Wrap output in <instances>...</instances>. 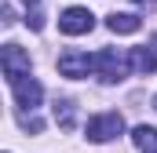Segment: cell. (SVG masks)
<instances>
[{"label":"cell","mask_w":157,"mask_h":153,"mask_svg":"<svg viewBox=\"0 0 157 153\" xmlns=\"http://www.w3.org/2000/svg\"><path fill=\"white\" fill-rule=\"evenodd\" d=\"M132 142H135V150H139V153H157V128L139 124V128L132 131Z\"/></svg>","instance_id":"ba28073f"},{"label":"cell","mask_w":157,"mask_h":153,"mask_svg":"<svg viewBox=\"0 0 157 153\" xmlns=\"http://www.w3.org/2000/svg\"><path fill=\"white\" fill-rule=\"evenodd\" d=\"M59 29H62L66 37H84V33L95 29V15H91L88 7H66V11L59 15Z\"/></svg>","instance_id":"277c9868"},{"label":"cell","mask_w":157,"mask_h":153,"mask_svg":"<svg viewBox=\"0 0 157 153\" xmlns=\"http://www.w3.org/2000/svg\"><path fill=\"white\" fill-rule=\"evenodd\" d=\"M55 120H59L62 128H73V102H59V106H55Z\"/></svg>","instance_id":"30bf717a"},{"label":"cell","mask_w":157,"mask_h":153,"mask_svg":"<svg viewBox=\"0 0 157 153\" xmlns=\"http://www.w3.org/2000/svg\"><path fill=\"white\" fill-rule=\"evenodd\" d=\"M95 69V58L91 55H84V51H66V55H59V73L70 76V80H80V76H88Z\"/></svg>","instance_id":"5b68a950"},{"label":"cell","mask_w":157,"mask_h":153,"mask_svg":"<svg viewBox=\"0 0 157 153\" xmlns=\"http://www.w3.org/2000/svg\"><path fill=\"white\" fill-rule=\"evenodd\" d=\"M11 91H15V102H18L22 110H29V113L37 110V106H40V99H44V88H40L33 76H29V80H22V84H15Z\"/></svg>","instance_id":"8992f818"},{"label":"cell","mask_w":157,"mask_h":153,"mask_svg":"<svg viewBox=\"0 0 157 153\" xmlns=\"http://www.w3.org/2000/svg\"><path fill=\"white\" fill-rule=\"evenodd\" d=\"M84 131H88L91 142H110V139H117L121 131H124V117L121 113H99V117L88 120Z\"/></svg>","instance_id":"3957f363"},{"label":"cell","mask_w":157,"mask_h":153,"mask_svg":"<svg viewBox=\"0 0 157 153\" xmlns=\"http://www.w3.org/2000/svg\"><path fill=\"white\" fill-rule=\"evenodd\" d=\"M106 26H110V33H135L143 22H139V15H117V11H113V15L106 18Z\"/></svg>","instance_id":"9c48e42d"},{"label":"cell","mask_w":157,"mask_h":153,"mask_svg":"<svg viewBox=\"0 0 157 153\" xmlns=\"http://www.w3.org/2000/svg\"><path fill=\"white\" fill-rule=\"evenodd\" d=\"M154 106H157V95H154Z\"/></svg>","instance_id":"7c38bea8"},{"label":"cell","mask_w":157,"mask_h":153,"mask_svg":"<svg viewBox=\"0 0 157 153\" xmlns=\"http://www.w3.org/2000/svg\"><path fill=\"white\" fill-rule=\"evenodd\" d=\"M0 62H4V76H7V84H11V88H15V84H22V80H29V55H26L18 44H4Z\"/></svg>","instance_id":"7a4b0ae2"},{"label":"cell","mask_w":157,"mask_h":153,"mask_svg":"<svg viewBox=\"0 0 157 153\" xmlns=\"http://www.w3.org/2000/svg\"><path fill=\"white\" fill-rule=\"evenodd\" d=\"M154 47H157V37H154Z\"/></svg>","instance_id":"4fadbf2b"},{"label":"cell","mask_w":157,"mask_h":153,"mask_svg":"<svg viewBox=\"0 0 157 153\" xmlns=\"http://www.w3.org/2000/svg\"><path fill=\"white\" fill-rule=\"evenodd\" d=\"M22 128H26V131H40V120L37 117H22Z\"/></svg>","instance_id":"8fae6325"},{"label":"cell","mask_w":157,"mask_h":153,"mask_svg":"<svg viewBox=\"0 0 157 153\" xmlns=\"http://www.w3.org/2000/svg\"><path fill=\"white\" fill-rule=\"evenodd\" d=\"M128 55H132V69H135V73H143V76L157 73V55L150 51V47H132Z\"/></svg>","instance_id":"52a82bcc"},{"label":"cell","mask_w":157,"mask_h":153,"mask_svg":"<svg viewBox=\"0 0 157 153\" xmlns=\"http://www.w3.org/2000/svg\"><path fill=\"white\" fill-rule=\"evenodd\" d=\"M128 66H132V55L128 51H117V47H102L95 55V69L102 80H124L128 76Z\"/></svg>","instance_id":"6da1fadb"}]
</instances>
